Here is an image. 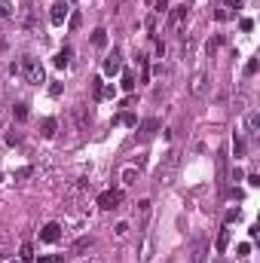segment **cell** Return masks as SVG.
Listing matches in <instances>:
<instances>
[{"label": "cell", "instance_id": "33", "mask_svg": "<svg viewBox=\"0 0 260 263\" xmlns=\"http://www.w3.org/2000/svg\"><path fill=\"white\" fill-rule=\"evenodd\" d=\"M80 21H83V18H80V12H74V15H70V28L77 31V28H80Z\"/></svg>", "mask_w": 260, "mask_h": 263}, {"label": "cell", "instance_id": "2", "mask_svg": "<svg viewBox=\"0 0 260 263\" xmlns=\"http://www.w3.org/2000/svg\"><path fill=\"white\" fill-rule=\"evenodd\" d=\"M120 205H123V190H104L98 196V208L101 211H116Z\"/></svg>", "mask_w": 260, "mask_h": 263}, {"label": "cell", "instance_id": "16", "mask_svg": "<svg viewBox=\"0 0 260 263\" xmlns=\"http://www.w3.org/2000/svg\"><path fill=\"white\" fill-rule=\"evenodd\" d=\"M113 123H120V126H138V116L135 113H120Z\"/></svg>", "mask_w": 260, "mask_h": 263}, {"label": "cell", "instance_id": "17", "mask_svg": "<svg viewBox=\"0 0 260 263\" xmlns=\"http://www.w3.org/2000/svg\"><path fill=\"white\" fill-rule=\"evenodd\" d=\"M120 86H123L126 92H135V77H132V74L126 70V74H123V80H120Z\"/></svg>", "mask_w": 260, "mask_h": 263}, {"label": "cell", "instance_id": "7", "mask_svg": "<svg viewBox=\"0 0 260 263\" xmlns=\"http://www.w3.org/2000/svg\"><path fill=\"white\" fill-rule=\"evenodd\" d=\"M138 129V138L141 141H150L153 135H156V129H159V119H144L141 126H135Z\"/></svg>", "mask_w": 260, "mask_h": 263}, {"label": "cell", "instance_id": "26", "mask_svg": "<svg viewBox=\"0 0 260 263\" xmlns=\"http://www.w3.org/2000/svg\"><path fill=\"white\" fill-rule=\"evenodd\" d=\"M15 119H28V104H15Z\"/></svg>", "mask_w": 260, "mask_h": 263}, {"label": "cell", "instance_id": "31", "mask_svg": "<svg viewBox=\"0 0 260 263\" xmlns=\"http://www.w3.org/2000/svg\"><path fill=\"white\" fill-rule=\"evenodd\" d=\"M239 218H242V211H239V208H236V211H227V224H233V221H239Z\"/></svg>", "mask_w": 260, "mask_h": 263}, {"label": "cell", "instance_id": "21", "mask_svg": "<svg viewBox=\"0 0 260 263\" xmlns=\"http://www.w3.org/2000/svg\"><path fill=\"white\" fill-rule=\"evenodd\" d=\"M116 95V86H101L98 89V98H113Z\"/></svg>", "mask_w": 260, "mask_h": 263}, {"label": "cell", "instance_id": "36", "mask_svg": "<svg viewBox=\"0 0 260 263\" xmlns=\"http://www.w3.org/2000/svg\"><path fill=\"white\" fill-rule=\"evenodd\" d=\"M129 233V224H116V236H126Z\"/></svg>", "mask_w": 260, "mask_h": 263}, {"label": "cell", "instance_id": "34", "mask_svg": "<svg viewBox=\"0 0 260 263\" xmlns=\"http://www.w3.org/2000/svg\"><path fill=\"white\" fill-rule=\"evenodd\" d=\"M239 28H242V31H251V28H254V21H251V18H242V21H239Z\"/></svg>", "mask_w": 260, "mask_h": 263}, {"label": "cell", "instance_id": "8", "mask_svg": "<svg viewBox=\"0 0 260 263\" xmlns=\"http://www.w3.org/2000/svg\"><path fill=\"white\" fill-rule=\"evenodd\" d=\"M74 116H77V126H80V129H89V126H92V113H89L86 104H77V107H74Z\"/></svg>", "mask_w": 260, "mask_h": 263}, {"label": "cell", "instance_id": "6", "mask_svg": "<svg viewBox=\"0 0 260 263\" xmlns=\"http://www.w3.org/2000/svg\"><path fill=\"white\" fill-rule=\"evenodd\" d=\"M205 86H208V77L199 70V74H193V80H190V95L193 98H199V95H205Z\"/></svg>", "mask_w": 260, "mask_h": 263}, {"label": "cell", "instance_id": "5", "mask_svg": "<svg viewBox=\"0 0 260 263\" xmlns=\"http://www.w3.org/2000/svg\"><path fill=\"white\" fill-rule=\"evenodd\" d=\"M120 70H123V58H120V52L113 49V52L104 58V74H107V77H116Z\"/></svg>", "mask_w": 260, "mask_h": 263}, {"label": "cell", "instance_id": "10", "mask_svg": "<svg viewBox=\"0 0 260 263\" xmlns=\"http://www.w3.org/2000/svg\"><path fill=\"white\" fill-rule=\"evenodd\" d=\"M245 132H248L251 138H257L260 135V113L257 110H251V113L245 116Z\"/></svg>", "mask_w": 260, "mask_h": 263}, {"label": "cell", "instance_id": "29", "mask_svg": "<svg viewBox=\"0 0 260 263\" xmlns=\"http://www.w3.org/2000/svg\"><path fill=\"white\" fill-rule=\"evenodd\" d=\"M31 175H34V169H18V172H15L18 181H25V178H31Z\"/></svg>", "mask_w": 260, "mask_h": 263}, {"label": "cell", "instance_id": "1", "mask_svg": "<svg viewBox=\"0 0 260 263\" xmlns=\"http://www.w3.org/2000/svg\"><path fill=\"white\" fill-rule=\"evenodd\" d=\"M18 74L31 83V86H40V83H46V70H43V64H40V58H34V55H25L21 58V64H18Z\"/></svg>", "mask_w": 260, "mask_h": 263}, {"label": "cell", "instance_id": "15", "mask_svg": "<svg viewBox=\"0 0 260 263\" xmlns=\"http://www.w3.org/2000/svg\"><path fill=\"white\" fill-rule=\"evenodd\" d=\"M92 46H98V49H104V46H107V31H104V28L92 31Z\"/></svg>", "mask_w": 260, "mask_h": 263}, {"label": "cell", "instance_id": "27", "mask_svg": "<svg viewBox=\"0 0 260 263\" xmlns=\"http://www.w3.org/2000/svg\"><path fill=\"white\" fill-rule=\"evenodd\" d=\"M257 74V58H251L248 64H245V77H254Z\"/></svg>", "mask_w": 260, "mask_h": 263}, {"label": "cell", "instance_id": "14", "mask_svg": "<svg viewBox=\"0 0 260 263\" xmlns=\"http://www.w3.org/2000/svg\"><path fill=\"white\" fill-rule=\"evenodd\" d=\"M55 126H58V123H55L52 116H46V119L40 123V135H43V138H52V135H55Z\"/></svg>", "mask_w": 260, "mask_h": 263}, {"label": "cell", "instance_id": "11", "mask_svg": "<svg viewBox=\"0 0 260 263\" xmlns=\"http://www.w3.org/2000/svg\"><path fill=\"white\" fill-rule=\"evenodd\" d=\"M187 9H190V0H184L181 6H175V9H172L169 21H172V25H181V21H184V15H187Z\"/></svg>", "mask_w": 260, "mask_h": 263}, {"label": "cell", "instance_id": "20", "mask_svg": "<svg viewBox=\"0 0 260 263\" xmlns=\"http://www.w3.org/2000/svg\"><path fill=\"white\" fill-rule=\"evenodd\" d=\"M202 260H205V242H199L193 248V263H202Z\"/></svg>", "mask_w": 260, "mask_h": 263}, {"label": "cell", "instance_id": "35", "mask_svg": "<svg viewBox=\"0 0 260 263\" xmlns=\"http://www.w3.org/2000/svg\"><path fill=\"white\" fill-rule=\"evenodd\" d=\"M49 92H52V95L58 98V95H61V83H52V86H49Z\"/></svg>", "mask_w": 260, "mask_h": 263}, {"label": "cell", "instance_id": "24", "mask_svg": "<svg viewBox=\"0 0 260 263\" xmlns=\"http://www.w3.org/2000/svg\"><path fill=\"white\" fill-rule=\"evenodd\" d=\"M12 15V3L9 0H0V18H9Z\"/></svg>", "mask_w": 260, "mask_h": 263}, {"label": "cell", "instance_id": "4", "mask_svg": "<svg viewBox=\"0 0 260 263\" xmlns=\"http://www.w3.org/2000/svg\"><path fill=\"white\" fill-rule=\"evenodd\" d=\"M70 15V6L64 3V0H58V3H52V9H49V21L52 25H64V18Z\"/></svg>", "mask_w": 260, "mask_h": 263}, {"label": "cell", "instance_id": "12", "mask_svg": "<svg viewBox=\"0 0 260 263\" xmlns=\"http://www.w3.org/2000/svg\"><path fill=\"white\" fill-rule=\"evenodd\" d=\"M215 248H218V254H227V248H230V230H227V227L218 233V242H215Z\"/></svg>", "mask_w": 260, "mask_h": 263}, {"label": "cell", "instance_id": "18", "mask_svg": "<svg viewBox=\"0 0 260 263\" xmlns=\"http://www.w3.org/2000/svg\"><path fill=\"white\" fill-rule=\"evenodd\" d=\"M86 248H92V236H83V239H77L74 242V251L80 254V251H86Z\"/></svg>", "mask_w": 260, "mask_h": 263}, {"label": "cell", "instance_id": "19", "mask_svg": "<svg viewBox=\"0 0 260 263\" xmlns=\"http://www.w3.org/2000/svg\"><path fill=\"white\" fill-rule=\"evenodd\" d=\"M233 15H236V12H233L230 6H221V9L215 12V18H218V21H227V18H233Z\"/></svg>", "mask_w": 260, "mask_h": 263}, {"label": "cell", "instance_id": "3", "mask_svg": "<svg viewBox=\"0 0 260 263\" xmlns=\"http://www.w3.org/2000/svg\"><path fill=\"white\" fill-rule=\"evenodd\" d=\"M61 239V224H55V221H49L43 230H40V242H46V245H55Z\"/></svg>", "mask_w": 260, "mask_h": 263}, {"label": "cell", "instance_id": "28", "mask_svg": "<svg viewBox=\"0 0 260 263\" xmlns=\"http://www.w3.org/2000/svg\"><path fill=\"white\" fill-rule=\"evenodd\" d=\"M18 141H21V135H18V132H9V135H6V144H9V147H12V144H18Z\"/></svg>", "mask_w": 260, "mask_h": 263}, {"label": "cell", "instance_id": "30", "mask_svg": "<svg viewBox=\"0 0 260 263\" xmlns=\"http://www.w3.org/2000/svg\"><path fill=\"white\" fill-rule=\"evenodd\" d=\"M64 254H52V257H40V263H61Z\"/></svg>", "mask_w": 260, "mask_h": 263}, {"label": "cell", "instance_id": "13", "mask_svg": "<svg viewBox=\"0 0 260 263\" xmlns=\"http://www.w3.org/2000/svg\"><path fill=\"white\" fill-rule=\"evenodd\" d=\"M70 55H74V52H70V46H64V49L52 58V61H55V67H67V64H70Z\"/></svg>", "mask_w": 260, "mask_h": 263}, {"label": "cell", "instance_id": "9", "mask_svg": "<svg viewBox=\"0 0 260 263\" xmlns=\"http://www.w3.org/2000/svg\"><path fill=\"white\" fill-rule=\"evenodd\" d=\"M175 165H178V153H169V159H166V165L159 169V181H162V184H169V178H172V172H175Z\"/></svg>", "mask_w": 260, "mask_h": 263}, {"label": "cell", "instance_id": "32", "mask_svg": "<svg viewBox=\"0 0 260 263\" xmlns=\"http://www.w3.org/2000/svg\"><path fill=\"white\" fill-rule=\"evenodd\" d=\"M236 251H239V257H245V254H251V245H248V242H242Z\"/></svg>", "mask_w": 260, "mask_h": 263}, {"label": "cell", "instance_id": "25", "mask_svg": "<svg viewBox=\"0 0 260 263\" xmlns=\"http://www.w3.org/2000/svg\"><path fill=\"white\" fill-rule=\"evenodd\" d=\"M34 260V248L31 245H21V263H31Z\"/></svg>", "mask_w": 260, "mask_h": 263}, {"label": "cell", "instance_id": "22", "mask_svg": "<svg viewBox=\"0 0 260 263\" xmlns=\"http://www.w3.org/2000/svg\"><path fill=\"white\" fill-rule=\"evenodd\" d=\"M233 153H236V159H239V156H245V141H242V138H236V141H233Z\"/></svg>", "mask_w": 260, "mask_h": 263}, {"label": "cell", "instance_id": "23", "mask_svg": "<svg viewBox=\"0 0 260 263\" xmlns=\"http://www.w3.org/2000/svg\"><path fill=\"white\" fill-rule=\"evenodd\" d=\"M135 178H138V169H126L123 172V184H135Z\"/></svg>", "mask_w": 260, "mask_h": 263}]
</instances>
